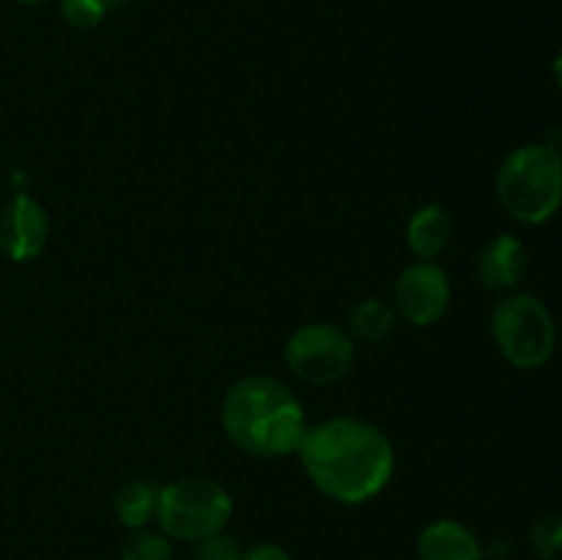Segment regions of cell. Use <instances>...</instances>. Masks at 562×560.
<instances>
[{"instance_id": "cell-1", "label": "cell", "mask_w": 562, "mask_h": 560, "mask_svg": "<svg viewBox=\"0 0 562 560\" xmlns=\"http://www.w3.org/2000/svg\"><path fill=\"white\" fill-rule=\"evenodd\" d=\"M296 456L313 486L344 505L379 497L395 472L393 443L362 417H329L307 426Z\"/></svg>"}, {"instance_id": "cell-2", "label": "cell", "mask_w": 562, "mask_h": 560, "mask_svg": "<svg viewBox=\"0 0 562 560\" xmlns=\"http://www.w3.org/2000/svg\"><path fill=\"white\" fill-rule=\"evenodd\" d=\"M220 423L225 437L256 459L296 453L307 432L302 401L289 384L267 373L241 377L225 390Z\"/></svg>"}, {"instance_id": "cell-3", "label": "cell", "mask_w": 562, "mask_h": 560, "mask_svg": "<svg viewBox=\"0 0 562 560\" xmlns=\"http://www.w3.org/2000/svg\"><path fill=\"white\" fill-rule=\"evenodd\" d=\"M505 214L521 225H543L562 206V154L547 143H525L505 154L494 176Z\"/></svg>"}, {"instance_id": "cell-4", "label": "cell", "mask_w": 562, "mask_h": 560, "mask_svg": "<svg viewBox=\"0 0 562 560\" xmlns=\"http://www.w3.org/2000/svg\"><path fill=\"white\" fill-rule=\"evenodd\" d=\"M234 516V497L220 481L187 475L159 489L157 525L170 541L198 544L225 533Z\"/></svg>"}, {"instance_id": "cell-5", "label": "cell", "mask_w": 562, "mask_h": 560, "mask_svg": "<svg viewBox=\"0 0 562 560\" xmlns=\"http://www.w3.org/2000/svg\"><path fill=\"white\" fill-rule=\"evenodd\" d=\"M492 338L499 355L519 371L547 366L558 346V324L552 311L536 294L510 291L492 307Z\"/></svg>"}, {"instance_id": "cell-6", "label": "cell", "mask_w": 562, "mask_h": 560, "mask_svg": "<svg viewBox=\"0 0 562 560\" xmlns=\"http://www.w3.org/2000/svg\"><path fill=\"white\" fill-rule=\"evenodd\" d=\"M285 366L300 382L335 384L355 368V340L344 327L329 322H311L296 327L285 340Z\"/></svg>"}, {"instance_id": "cell-7", "label": "cell", "mask_w": 562, "mask_h": 560, "mask_svg": "<svg viewBox=\"0 0 562 560\" xmlns=\"http://www.w3.org/2000/svg\"><path fill=\"white\" fill-rule=\"evenodd\" d=\"M450 278L437 261H415L398 275L393 289V307L415 327H431L448 313Z\"/></svg>"}, {"instance_id": "cell-8", "label": "cell", "mask_w": 562, "mask_h": 560, "mask_svg": "<svg viewBox=\"0 0 562 560\" xmlns=\"http://www.w3.org/2000/svg\"><path fill=\"white\" fill-rule=\"evenodd\" d=\"M49 239L47 209L27 192H16L0 209V253L14 264L42 256Z\"/></svg>"}, {"instance_id": "cell-9", "label": "cell", "mask_w": 562, "mask_h": 560, "mask_svg": "<svg viewBox=\"0 0 562 560\" xmlns=\"http://www.w3.org/2000/svg\"><path fill=\"white\" fill-rule=\"evenodd\" d=\"M477 280L488 291L510 294L527 275V247L519 236L497 234L488 242H483L477 253Z\"/></svg>"}, {"instance_id": "cell-10", "label": "cell", "mask_w": 562, "mask_h": 560, "mask_svg": "<svg viewBox=\"0 0 562 560\" xmlns=\"http://www.w3.org/2000/svg\"><path fill=\"white\" fill-rule=\"evenodd\" d=\"M420 560H483L481 538L456 519H434L417 536Z\"/></svg>"}, {"instance_id": "cell-11", "label": "cell", "mask_w": 562, "mask_h": 560, "mask_svg": "<svg viewBox=\"0 0 562 560\" xmlns=\"http://www.w3.org/2000/svg\"><path fill=\"white\" fill-rule=\"evenodd\" d=\"M453 239V217L442 203H423L406 220V247L417 261H434Z\"/></svg>"}, {"instance_id": "cell-12", "label": "cell", "mask_w": 562, "mask_h": 560, "mask_svg": "<svg viewBox=\"0 0 562 560\" xmlns=\"http://www.w3.org/2000/svg\"><path fill=\"white\" fill-rule=\"evenodd\" d=\"M395 327H398V313L379 296L357 302L346 322V333L351 335V340H362V344H382L395 333Z\"/></svg>"}, {"instance_id": "cell-13", "label": "cell", "mask_w": 562, "mask_h": 560, "mask_svg": "<svg viewBox=\"0 0 562 560\" xmlns=\"http://www.w3.org/2000/svg\"><path fill=\"white\" fill-rule=\"evenodd\" d=\"M159 489L148 481L121 483L113 497V514L124 530H143L148 522L157 519Z\"/></svg>"}, {"instance_id": "cell-14", "label": "cell", "mask_w": 562, "mask_h": 560, "mask_svg": "<svg viewBox=\"0 0 562 560\" xmlns=\"http://www.w3.org/2000/svg\"><path fill=\"white\" fill-rule=\"evenodd\" d=\"M527 541L538 560H558L562 555V511H543L527 530Z\"/></svg>"}, {"instance_id": "cell-15", "label": "cell", "mask_w": 562, "mask_h": 560, "mask_svg": "<svg viewBox=\"0 0 562 560\" xmlns=\"http://www.w3.org/2000/svg\"><path fill=\"white\" fill-rule=\"evenodd\" d=\"M119 560H173V544L162 530H132L121 544Z\"/></svg>"}, {"instance_id": "cell-16", "label": "cell", "mask_w": 562, "mask_h": 560, "mask_svg": "<svg viewBox=\"0 0 562 560\" xmlns=\"http://www.w3.org/2000/svg\"><path fill=\"white\" fill-rule=\"evenodd\" d=\"M104 0H60V16L75 31H91L108 16Z\"/></svg>"}, {"instance_id": "cell-17", "label": "cell", "mask_w": 562, "mask_h": 560, "mask_svg": "<svg viewBox=\"0 0 562 560\" xmlns=\"http://www.w3.org/2000/svg\"><path fill=\"white\" fill-rule=\"evenodd\" d=\"M241 552L245 549L239 547V541L225 536V533L192 544V560H241Z\"/></svg>"}, {"instance_id": "cell-18", "label": "cell", "mask_w": 562, "mask_h": 560, "mask_svg": "<svg viewBox=\"0 0 562 560\" xmlns=\"http://www.w3.org/2000/svg\"><path fill=\"white\" fill-rule=\"evenodd\" d=\"M241 560H294V558H291L289 549H283L280 544L261 541V544H252L250 549H245V552H241Z\"/></svg>"}, {"instance_id": "cell-19", "label": "cell", "mask_w": 562, "mask_h": 560, "mask_svg": "<svg viewBox=\"0 0 562 560\" xmlns=\"http://www.w3.org/2000/svg\"><path fill=\"white\" fill-rule=\"evenodd\" d=\"M552 80H554V86H558V91L562 93V49L554 55V60H552Z\"/></svg>"}, {"instance_id": "cell-20", "label": "cell", "mask_w": 562, "mask_h": 560, "mask_svg": "<svg viewBox=\"0 0 562 560\" xmlns=\"http://www.w3.org/2000/svg\"><path fill=\"white\" fill-rule=\"evenodd\" d=\"M16 3H22V5H38V3H47V0H16Z\"/></svg>"}, {"instance_id": "cell-21", "label": "cell", "mask_w": 562, "mask_h": 560, "mask_svg": "<svg viewBox=\"0 0 562 560\" xmlns=\"http://www.w3.org/2000/svg\"><path fill=\"white\" fill-rule=\"evenodd\" d=\"M104 3H108V9H115V5H119L121 0H104Z\"/></svg>"}]
</instances>
